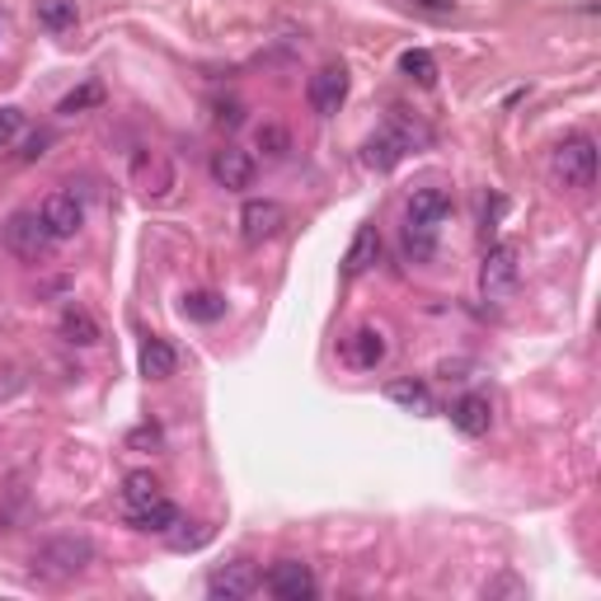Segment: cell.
<instances>
[{"mask_svg": "<svg viewBox=\"0 0 601 601\" xmlns=\"http://www.w3.org/2000/svg\"><path fill=\"white\" fill-rule=\"evenodd\" d=\"M33 573L47 578V582H66V578H80L85 569L95 564V540L90 536H76V532H66V536H47L39 550H33Z\"/></svg>", "mask_w": 601, "mask_h": 601, "instance_id": "cell-1", "label": "cell"}, {"mask_svg": "<svg viewBox=\"0 0 601 601\" xmlns=\"http://www.w3.org/2000/svg\"><path fill=\"white\" fill-rule=\"evenodd\" d=\"M550 174L564 188H592L597 184V141L592 136H564L550 155Z\"/></svg>", "mask_w": 601, "mask_h": 601, "instance_id": "cell-2", "label": "cell"}, {"mask_svg": "<svg viewBox=\"0 0 601 601\" xmlns=\"http://www.w3.org/2000/svg\"><path fill=\"white\" fill-rule=\"evenodd\" d=\"M517 244H493L480 263V296L493 300V306H503V300L517 292V277H522V263H517Z\"/></svg>", "mask_w": 601, "mask_h": 601, "instance_id": "cell-3", "label": "cell"}, {"mask_svg": "<svg viewBox=\"0 0 601 601\" xmlns=\"http://www.w3.org/2000/svg\"><path fill=\"white\" fill-rule=\"evenodd\" d=\"M414 151V132L404 128L400 118H391V128H381L376 136L367 141V151H362V161L371 165V170H395L404 155Z\"/></svg>", "mask_w": 601, "mask_h": 601, "instance_id": "cell-4", "label": "cell"}, {"mask_svg": "<svg viewBox=\"0 0 601 601\" xmlns=\"http://www.w3.org/2000/svg\"><path fill=\"white\" fill-rule=\"evenodd\" d=\"M282 226H287V207L273 203V198H250L240 211V236L244 244H263V240H273Z\"/></svg>", "mask_w": 601, "mask_h": 601, "instance_id": "cell-5", "label": "cell"}, {"mask_svg": "<svg viewBox=\"0 0 601 601\" xmlns=\"http://www.w3.org/2000/svg\"><path fill=\"white\" fill-rule=\"evenodd\" d=\"M306 99H310V109L320 113V118L339 113V109H343V99H348V70H343L339 62L320 66V70L310 76V85H306Z\"/></svg>", "mask_w": 601, "mask_h": 601, "instance_id": "cell-6", "label": "cell"}, {"mask_svg": "<svg viewBox=\"0 0 601 601\" xmlns=\"http://www.w3.org/2000/svg\"><path fill=\"white\" fill-rule=\"evenodd\" d=\"M39 217H43V226H47V236L52 240H70L85 226V207L76 203V193H47L43 198V207H39Z\"/></svg>", "mask_w": 601, "mask_h": 601, "instance_id": "cell-7", "label": "cell"}, {"mask_svg": "<svg viewBox=\"0 0 601 601\" xmlns=\"http://www.w3.org/2000/svg\"><path fill=\"white\" fill-rule=\"evenodd\" d=\"M6 244L20 259H39V254H47L52 236H47V226H43L39 211H14V217L6 221Z\"/></svg>", "mask_w": 601, "mask_h": 601, "instance_id": "cell-8", "label": "cell"}, {"mask_svg": "<svg viewBox=\"0 0 601 601\" xmlns=\"http://www.w3.org/2000/svg\"><path fill=\"white\" fill-rule=\"evenodd\" d=\"M263 588H269L277 601H306V597H315V573L306 569V564H296V559H282V564H273V569H269Z\"/></svg>", "mask_w": 601, "mask_h": 601, "instance_id": "cell-9", "label": "cell"}, {"mask_svg": "<svg viewBox=\"0 0 601 601\" xmlns=\"http://www.w3.org/2000/svg\"><path fill=\"white\" fill-rule=\"evenodd\" d=\"M254 174H259L254 155H250V151H240V146H221L217 155H211V179H217L221 188H231V193L250 188V184H254Z\"/></svg>", "mask_w": 601, "mask_h": 601, "instance_id": "cell-10", "label": "cell"}, {"mask_svg": "<svg viewBox=\"0 0 601 601\" xmlns=\"http://www.w3.org/2000/svg\"><path fill=\"white\" fill-rule=\"evenodd\" d=\"M254 588H259V573H254L244 559L221 564V569L207 578V592H211V597H226V601H244Z\"/></svg>", "mask_w": 601, "mask_h": 601, "instance_id": "cell-11", "label": "cell"}, {"mask_svg": "<svg viewBox=\"0 0 601 601\" xmlns=\"http://www.w3.org/2000/svg\"><path fill=\"white\" fill-rule=\"evenodd\" d=\"M404 217L418 221V226H441V221L451 217V193L437 188V184L414 188V193H409V207H404Z\"/></svg>", "mask_w": 601, "mask_h": 601, "instance_id": "cell-12", "label": "cell"}, {"mask_svg": "<svg viewBox=\"0 0 601 601\" xmlns=\"http://www.w3.org/2000/svg\"><path fill=\"white\" fill-rule=\"evenodd\" d=\"M343 358L358 367V371H376V367L385 362V334L371 329V325H362V329L343 343Z\"/></svg>", "mask_w": 601, "mask_h": 601, "instance_id": "cell-13", "label": "cell"}, {"mask_svg": "<svg viewBox=\"0 0 601 601\" xmlns=\"http://www.w3.org/2000/svg\"><path fill=\"white\" fill-rule=\"evenodd\" d=\"M489 423H493V409H489V400L484 395H461L451 404V428L456 433H466V437H484L489 433Z\"/></svg>", "mask_w": 601, "mask_h": 601, "instance_id": "cell-14", "label": "cell"}, {"mask_svg": "<svg viewBox=\"0 0 601 601\" xmlns=\"http://www.w3.org/2000/svg\"><path fill=\"white\" fill-rule=\"evenodd\" d=\"M376 259H381V236H376V226H362V231L352 236L348 254H343V273H348V277H362Z\"/></svg>", "mask_w": 601, "mask_h": 601, "instance_id": "cell-15", "label": "cell"}, {"mask_svg": "<svg viewBox=\"0 0 601 601\" xmlns=\"http://www.w3.org/2000/svg\"><path fill=\"white\" fill-rule=\"evenodd\" d=\"M174 371H179V352H174L165 339H146V343H141V376L170 381Z\"/></svg>", "mask_w": 601, "mask_h": 601, "instance_id": "cell-16", "label": "cell"}, {"mask_svg": "<svg viewBox=\"0 0 601 601\" xmlns=\"http://www.w3.org/2000/svg\"><path fill=\"white\" fill-rule=\"evenodd\" d=\"M62 339L66 343H76V348H95L103 334H99V325H95V315L90 310H80V306H66V315H62Z\"/></svg>", "mask_w": 601, "mask_h": 601, "instance_id": "cell-17", "label": "cell"}, {"mask_svg": "<svg viewBox=\"0 0 601 601\" xmlns=\"http://www.w3.org/2000/svg\"><path fill=\"white\" fill-rule=\"evenodd\" d=\"M400 250L409 263H428L437 254V226H418V221H404V236H400Z\"/></svg>", "mask_w": 601, "mask_h": 601, "instance_id": "cell-18", "label": "cell"}, {"mask_svg": "<svg viewBox=\"0 0 601 601\" xmlns=\"http://www.w3.org/2000/svg\"><path fill=\"white\" fill-rule=\"evenodd\" d=\"M165 493H161V484H155V474H146V470H136V474H128L122 480V503H128V512H146L151 503H161Z\"/></svg>", "mask_w": 601, "mask_h": 601, "instance_id": "cell-19", "label": "cell"}, {"mask_svg": "<svg viewBox=\"0 0 601 601\" xmlns=\"http://www.w3.org/2000/svg\"><path fill=\"white\" fill-rule=\"evenodd\" d=\"M385 395H391L395 404H404V409H418V414H428L433 409V391H428V385H423V381H391V385H385Z\"/></svg>", "mask_w": 601, "mask_h": 601, "instance_id": "cell-20", "label": "cell"}, {"mask_svg": "<svg viewBox=\"0 0 601 601\" xmlns=\"http://www.w3.org/2000/svg\"><path fill=\"white\" fill-rule=\"evenodd\" d=\"M184 315H188V320L211 325V320H221V315H226V300L217 292H188L184 296Z\"/></svg>", "mask_w": 601, "mask_h": 601, "instance_id": "cell-21", "label": "cell"}, {"mask_svg": "<svg viewBox=\"0 0 601 601\" xmlns=\"http://www.w3.org/2000/svg\"><path fill=\"white\" fill-rule=\"evenodd\" d=\"M132 522L141 526V532H170V526H179V507H174L170 499H161L146 512H132Z\"/></svg>", "mask_w": 601, "mask_h": 601, "instance_id": "cell-22", "label": "cell"}, {"mask_svg": "<svg viewBox=\"0 0 601 601\" xmlns=\"http://www.w3.org/2000/svg\"><path fill=\"white\" fill-rule=\"evenodd\" d=\"M33 14H39L43 29H70L76 24V0H39Z\"/></svg>", "mask_w": 601, "mask_h": 601, "instance_id": "cell-23", "label": "cell"}, {"mask_svg": "<svg viewBox=\"0 0 601 601\" xmlns=\"http://www.w3.org/2000/svg\"><path fill=\"white\" fill-rule=\"evenodd\" d=\"M400 70H404L409 80H418V85H433V80H437V62H433V52H423V47H409V52H404V57H400Z\"/></svg>", "mask_w": 601, "mask_h": 601, "instance_id": "cell-24", "label": "cell"}, {"mask_svg": "<svg viewBox=\"0 0 601 601\" xmlns=\"http://www.w3.org/2000/svg\"><path fill=\"white\" fill-rule=\"evenodd\" d=\"M259 151L269 155V161H282V155L292 151L287 128H277V122H263V128H259Z\"/></svg>", "mask_w": 601, "mask_h": 601, "instance_id": "cell-25", "label": "cell"}, {"mask_svg": "<svg viewBox=\"0 0 601 601\" xmlns=\"http://www.w3.org/2000/svg\"><path fill=\"white\" fill-rule=\"evenodd\" d=\"M20 132H24V113L10 109V103H0V151H6L10 141H20Z\"/></svg>", "mask_w": 601, "mask_h": 601, "instance_id": "cell-26", "label": "cell"}, {"mask_svg": "<svg viewBox=\"0 0 601 601\" xmlns=\"http://www.w3.org/2000/svg\"><path fill=\"white\" fill-rule=\"evenodd\" d=\"M99 99H103L99 85H85V90H76V95H66V99H62V109H57V113H80V109H90V103H99Z\"/></svg>", "mask_w": 601, "mask_h": 601, "instance_id": "cell-27", "label": "cell"}, {"mask_svg": "<svg viewBox=\"0 0 601 601\" xmlns=\"http://www.w3.org/2000/svg\"><path fill=\"white\" fill-rule=\"evenodd\" d=\"M499 592L522 597V582H517V578H499V582H489V597H499Z\"/></svg>", "mask_w": 601, "mask_h": 601, "instance_id": "cell-28", "label": "cell"}, {"mask_svg": "<svg viewBox=\"0 0 601 601\" xmlns=\"http://www.w3.org/2000/svg\"><path fill=\"white\" fill-rule=\"evenodd\" d=\"M414 6H418V10H433V14H451V10H456L451 0H414Z\"/></svg>", "mask_w": 601, "mask_h": 601, "instance_id": "cell-29", "label": "cell"}, {"mask_svg": "<svg viewBox=\"0 0 601 601\" xmlns=\"http://www.w3.org/2000/svg\"><path fill=\"white\" fill-rule=\"evenodd\" d=\"M43 146H47V136H33V141H29V151H24V161H39Z\"/></svg>", "mask_w": 601, "mask_h": 601, "instance_id": "cell-30", "label": "cell"}]
</instances>
